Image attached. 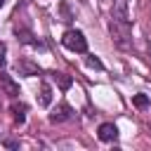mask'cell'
<instances>
[{
  "label": "cell",
  "mask_w": 151,
  "mask_h": 151,
  "mask_svg": "<svg viewBox=\"0 0 151 151\" xmlns=\"http://www.w3.org/2000/svg\"><path fill=\"white\" fill-rule=\"evenodd\" d=\"M0 7H2V0H0Z\"/></svg>",
  "instance_id": "cell-12"
},
{
  "label": "cell",
  "mask_w": 151,
  "mask_h": 151,
  "mask_svg": "<svg viewBox=\"0 0 151 151\" xmlns=\"http://www.w3.org/2000/svg\"><path fill=\"white\" fill-rule=\"evenodd\" d=\"M54 80H57V85H59L61 90H68V87L73 85V80H71L66 73H54Z\"/></svg>",
  "instance_id": "cell-8"
},
{
  "label": "cell",
  "mask_w": 151,
  "mask_h": 151,
  "mask_svg": "<svg viewBox=\"0 0 151 151\" xmlns=\"http://www.w3.org/2000/svg\"><path fill=\"white\" fill-rule=\"evenodd\" d=\"M0 87H2L5 94H9V97H17V94H19V85L12 80L9 73H0Z\"/></svg>",
  "instance_id": "cell-4"
},
{
  "label": "cell",
  "mask_w": 151,
  "mask_h": 151,
  "mask_svg": "<svg viewBox=\"0 0 151 151\" xmlns=\"http://www.w3.org/2000/svg\"><path fill=\"white\" fill-rule=\"evenodd\" d=\"M97 137H99L101 142H116V137H118V127H116L113 123H104V125H99Z\"/></svg>",
  "instance_id": "cell-3"
},
{
  "label": "cell",
  "mask_w": 151,
  "mask_h": 151,
  "mask_svg": "<svg viewBox=\"0 0 151 151\" xmlns=\"http://www.w3.org/2000/svg\"><path fill=\"white\" fill-rule=\"evenodd\" d=\"M132 104H134L137 109H144V106H149V97H146V94H134V97H132Z\"/></svg>",
  "instance_id": "cell-9"
},
{
  "label": "cell",
  "mask_w": 151,
  "mask_h": 151,
  "mask_svg": "<svg viewBox=\"0 0 151 151\" xmlns=\"http://www.w3.org/2000/svg\"><path fill=\"white\" fill-rule=\"evenodd\" d=\"M17 71H19V76H35L40 68L31 61H17Z\"/></svg>",
  "instance_id": "cell-5"
},
{
  "label": "cell",
  "mask_w": 151,
  "mask_h": 151,
  "mask_svg": "<svg viewBox=\"0 0 151 151\" xmlns=\"http://www.w3.org/2000/svg\"><path fill=\"white\" fill-rule=\"evenodd\" d=\"M87 66H90V68H97V71H101V68H104V64H101L94 54H92V57H87Z\"/></svg>",
  "instance_id": "cell-10"
},
{
  "label": "cell",
  "mask_w": 151,
  "mask_h": 151,
  "mask_svg": "<svg viewBox=\"0 0 151 151\" xmlns=\"http://www.w3.org/2000/svg\"><path fill=\"white\" fill-rule=\"evenodd\" d=\"M61 42H64V47L71 50V52H87V40H85V35H83V31H78V28H68V31L61 35Z\"/></svg>",
  "instance_id": "cell-1"
},
{
  "label": "cell",
  "mask_w": 151,
  "mask_h": 151,
  "mask_svg": "<svg viewBox=\"0 0 151 151\" xmlns=\"http://www.w3.org/2000/svg\"><path fill=\"white\" fill-rule=\"evenodd\" d=\"M73 116V109L68 106V104H59L52 113H50V123H64V120H68Z\"/></svg>",
  "instance_id": "cell-2"
},
{
  "label": "cell",
  "mask_w": 151,
  "mask_h": 151,
  "mask_svg": "<svg viewBox=\"0 0 151 151\" xmlns=\"http://www.w3.org/2000/svg\"><path fill=\"white\" fill-rule=\"evenodd\" d=\"M38 104H40L42 109L52 104V87H50V85H45V83H42V87H40V97H38Z\"/></svg>",
  "instance_id": "cell-6"
},
{
  "label": "cell",
  "mask_w": 151,
  "mask_h": 151,
  "mask_svg": "<svg viewBox=\"0 0 151 151\" xmlns=\"http://www.w3.org/2000/svg\"><path fill=\"white\" fill-rule=\"evenodd\" d=\"M5 54H7V45H5V42H0V68L5 66Z\"/></svg>",
  "instance_id": "cell-11"
},
{
  "label": "cell",
  "mask_w": 151,
  "mask_h": 151,
  "mask_svg": "<svg viewBox=\"0 0 151 151\" xmlns=\"http://www.w3.org/2000/svg\"><path fill=\"white\" fill-rule=\"evenodd\" d=\"M9 111H12L14 123H19V125H21V123L26 120V104H12V109H9Z\"/></svg>",
  "instance_id": "cell-7"
}]
</instances>
